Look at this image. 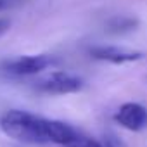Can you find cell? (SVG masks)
<instances>
[{
	"label": "cell",
	"mask_w": 147,
	"mask_h": 147,
	"mask_svg": "<svg viewBox=\"0 0 147 147\" xmlns=\"http://www.w3.org/2000/svg\"><path fill=\"white\" fill-rule=\"evenodd\" d=\"M0 130L7 137L24 144H49L45 118L21 109H9L0 116Z\"/></svg>",
	"instance_id": "1"
},
{
	"label": "cell",
	"mask_w": 147,
	"mask_h": 147,
	"mask_svg": "<svg viewBox=\"0 0 147 147\" xmlns=\"http://www.w3.org/2000/svg\"><path fill=\"white\" fill-rule=\"evenodd\" d=\"M57 59L50 54H36V55H21L18 59L5 61L2 69L12 76H31L55 66Z\"/></svg>",
	"instance_id": "2"
},
{
	"label": "cell",
	"mask_w": 147,
	"mask_h": 147,
	"mask_svg": "<svg viewBox=\"0 0 147 147\" xmlns=\"http://www.w3.org/2000/svg\"><path fill=\"white\" fill-rule=\"evenodd\" d=\"M35 88L38 92L49 94V95H66V94H76L83 88V80L76 75L64 71H55L50 75L40 78L35 83Z\"/></svg>",
	"instance_id": "3"
},
{
	"label": "cell",
	"mask_w": 147,
	"mask_h": 147,
	"mask_svg": "<svg viewBox=\"0 0 147 147\" xmlns=\"http://www.w3.org/2000/svg\"><path fill=\"white\" fill-rule=\"evenodd\" d=\"M114 121L130 131H140L147 126V107L138 102H125L116 111Z\"/></svg>",
	"instance_id": "4"
},
{
	"label": "cell",
	"mask_w": 147,
	"mask_h": 147,
	"mask_svg": "<svg viewBox=\"0 0 147 147\" xmlns=\"http://www.w3.org/2000/svg\"><path fill=\"white\" fill-rule=\"evenodd\" d=\"M90 55L97 61H107L113 64H125V62H135L144 57V52L138 50H128L114 45H100L90 49Z\"/></svg>",
	"instance_id": "5"
},
{
	"label": "cell",
	"mask_w": 147,
	"mask_h": 147,
	"mask_svg": "<svg viewBox=\"0 0 147 147\" xmlns=\"http://www.w3.org/2000/svg\"><path fill=\"white\" fill-rule=\"evenodd\" d=\"M45 135H47L49 144H59L64 147L80 137V133L71 125L59 121V119H47V118H45Z\"/></svg>",
	"instance_id": "6"
},
{
	"label": "cell",
	"mask_w": 147,
	"mask_h": 147,
	"mask_svg": "<svg viewBox=\"0 0 147 147\" xmlns=\"http://www.w3.org/2000/svg\"><path fill=\"white\" fill-rule=\"evenodd\" d=\"M137 24H138L137 19L128 18V16H119V18H114V19L109 21V31H113V33H125V31L135 30Z\"/></svg>",
	"instance_id": "7"
},
{
	"label": "cell",
	"mask_w": 147,
	"mask_h": 147,
	"mask_svg": "<svg viewBox=\"0 0 147 147\" xmlns=\"http://www.w3.org/2000/svg\"><path fill=\"white\" fill-rule=\"evenodd\" d=\"M66 147H104V145L100 142H97V140H92V138H87V137H82L80 135L75 142H71Z\"/></svg>",
	"instance_id": "8"
},
{
	"label": "cell",
	"mask_w": 147,
	"mask_h": 147,
	"mask_svg": "<svg viewBox=\"0 0 147 147\" xmlns=\"http://www.w3.org/2000/svg\"><path fill=\"white\" fill-rule=\"evenodd\" d=\"M104 147H126L118 137H114V135H107L106 138H104V144H102Z\"/></svg>",
	"instance_id": "9"
},
{
	"label": "cell",
	"mask_w": 147,
	"mask_h": 147,
	"mask_svg": "<svg viewBox=\"0 0 147 147\" xmlns=\"http://www.w3.org/2000/svg\"><path fill=\"white\" fill-rule=\"evenodd\" d=\"M9 28H11V21L9 19H0V36H2Z\"/></svg>",
	"instance_id": "10"
},
{
	"label": "cell",
	"mask_w": 147,
	"mask_h": 147,
	"mask_svg": "<svg viewBox=\"0 0 147 147\" xmlns=\"http://www.w3.org/2000/svg\"><path fill=\"white\" fill-rule=\"evenodd\" d=\"M4 7V0H0V9H2Z\"/></svg>",
	"instance_id": "11"
}]
</instances>
